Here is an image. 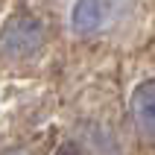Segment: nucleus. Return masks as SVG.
I'll list each match as a JSON object with an SVG mask.
<instances>
[{
	"label": "nucleus",
	"mask_w": 155,
	"mask_h": 155,
	"mask_svg": "<svg viewBox=\"0 0 155 155\" xmlns=\"http://www.w3.org/2000/svg\"><path fill=\"white\" fill-rule=\"evenodd\" d=\"M44 47V24L29 12H18L0 32V53L6 59H32Z\"/></svg>",
	"instance_id": "f257e3e1"
},
{
	"label": "nucleus",
	"mask_w": 155,
	"mask_h": 155,
	"mask_svg": "<svg viewBox=\"0 0 155 155\" xmlns=\"http://www.w3.org/2000/svg\"><path fill=\"white\" fill-rule=\"evenodd\" d=\"M132 117L147 138H155V79H143L132 91Z\"/></svg>",
	"instance_id": "f03ea898"
},
{
	"label": "nucleus",
	"mask_w": 155,
	"mask_h": 155,
	"mask_svg": "<svg viewBox=\"0 0 155 155\" xmlns=\"http://www.w3.org/2000/svg\"><path fill=\"white\" fill-rule=\"evenodd\" d=\"M70 21L79 32H91L103 24V3L100 0H76L73 3V12H70Z\"/></svg>",
	"instance_id": "7ed1b4c3"
}]
</instances>
